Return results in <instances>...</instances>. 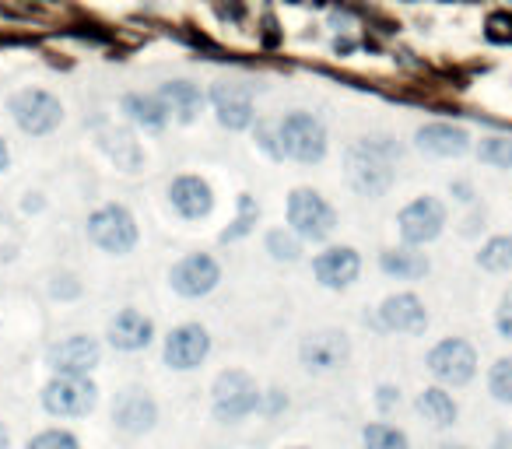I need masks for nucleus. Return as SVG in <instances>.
I'll use <instances>...</instances> for the list:
<instances>
[{
    "label": "nucleus",
    "instance_id": "nucleus-1",
    "mask_svg": "<svg viewBox=\"0 0 512 449\" xmlns=\"http://www.w3.org/2000/svg\"><path fill=\"white\" fill-rule=\"evenodd\" d=\"M397 158L400 148L386 137H372V141H358L348 148V183L362 197H383L397 179Z\"/></svg>",
    "mask_w": 512,
    "mask_h": 449
},
{
    "label": "nucleus",
    "instance_id": "nucleus-2",
    "mask_svg": "<svg viewBox=\"0 0 512 449\" xmlns=\"http://www.w3.org/2000/svg\"><path fill=\"white\" fill-rule=\"evenodd\" d=\"M264 407V393L256 386V379L242 369H225L211 386V411L218 421L235 425V421H246L249 414H256Z\"/></svg>",
    "mask_w": 512,
    "mask_h": 449
},
{
    "label": "nucleus",
    "instance_id": "nucleus-3",
    "mask_svg": "<svg viewBox=\"0 0 512 449\" xmlns=\"http://www.w3.org/2000/svg\"><path fill=\"white\" fill-rule=\"evenodd\" d=\"M88 239L102 253L127 257L137 246V239H141V232H137V218L123 204H102L88 214Z\"/></svg>",
    "mask_w": 512,
    "mask_h": 449
},
{
    "label": "nucleus",
    "instance_id": "nucleus-4",
    "mask_svg": "<svg viewBox=\"0 0 512 449\" xmlns=\"http://www.w3.org/2000/svg\"><path fill=\"white\" fill-rule=\"evenodd\" d=\"M50 418H85L99 407V386L88 376H53L39 393Z\"/></svg>",
    "mask_w": 512,
    "mask_h": 449
},
{
    "label": "nucleus",
    "instance_id": "nucleus-5",
    "mask_svg": "<svg viewBox=\"0 0 512 449\" xmlns=\"http://www.w3.org/2000/svg\"><path fill=\"white\" fill-rule=\"evenodd\" d=\"M288 225L299 239L309 243H323L334 236L337 229V211L330 207V200L316 190H295L288 197Z\"/></svg>",
    "mask_w": 512,
    "mask_h": 449
},
{
    "label": "nucleus",
    "instance_id": "nucleus-6",
    "mask_svg": "<svg viewBox=\"0 0 512 449\" xmlns=\"http://www.w3.org/2000/svg\"><path fill=\"white\" fill-rule=\"evenodd\" d=\"M425 365L428 372H432V379L439 386H467L470 379L477 376V351L470 341H463V337H446V341H439L432 351L425 355Z\"/></svg>",
    "mask_w": 512,
    "mask_h": 449
},
{
    "label": "nucleus",
    "instance_id": "nucleus-7",
    "mask_svg": "<svg viewBox=\"0 0 512 449\" xmlns=\"http://www.w3.org/2000/svg\"><path fill=\"white\" fill-rule=\"evenodd\" d=\"M281 155L295 158L302 165H316L327 155V127L309 113H292L278 123Z\"/></svg>",
    "mask_w": 512,
    "mask_h": 449
},
{
    "label": "nucleus",
    "instance_id": "nucleus-8",
    "mask_svg": "<svg viewBox=\"0 0 512 449\" xmlns=\"http://www.w3.org/2000/svg\"><path fill=\"white\" fill-rule=\"evenodd\" d=\"M11 116H15V123L25 134L43 137L60 127L64 106H60L50 92H43V88H25V92H18L15 99H11Z\"/></svg>",
    "mask_w": 512,
    "mask_h": 449
},
{
    "label": "nucleus",
    "instance_id": "nucleus-9",
    "mask_svg": "<svg viewBox=\"0 0 512 449\" xmlns=\"http://www.w3.org/2000/svg\"><path fill=\"white\" fill-rule=\"evenodd\" d=\"M446 229V204L435 197H418L397 214V232L407 246L435 243Z\"/></svg>",
    "mask_w": 512,
    "mask_h": 449
},
{
    "label": "nucleus",
    "instance_id": "nucleus-10",
    "mask_svg": "<svg viewBox=\"0 0 512 449\" xmlns=\"http://www.w3.org/2000/svg\"><path fill=\"white\" fill-rule=\"evenodd\" d=\"M348 358H351V341L344 330H316V334H309L299 344L302 369L313 372V376L337 372L341 365H348Z\"/></svg>",
    "mask_w": 512,
    "mask_h": 449
},
{
    "label": "nucleus",
    "instance_id": "nucleus-11",
    "mask_svg": "<svg viewBox=\"0 0 512 449\" xmlns=\"http://www.w3.org/2000/svg\"><path fill=\"white\" fill-rule=\"evenodd\" d=\"M211 355V334L200 323H183V327L169 330L162 344V358L172 372H193L207 362Z\"/></svg>",
    "mask_w": 512,
    "mask_h": 449
},
{
    "label": "nucleus",
    "instance_id": "nucleus-12",
    "mask_svg": "<svg viewBox=\"0 0 512 449\" xmlns=\"http://www.w3.org/2000/svg\"><path fill=\"white\" fill-rule=\"evenodd\" d=\"M102 362V344L95 337L74 334L57 341L46 351V365H50L53 376H92Z\"/></svg>",
    "mask_w": 512,
    "mask_h": 449
},
{
    "label": "nucleus",
    "instance_id": "nucleus-13",
    "mask_svg": "<svg viewBox=\"0 0 512 449\" xmlns=\"http://www.w3.org/2000/svg\"><path fill=\"white\" fill-rule=\"evenodd\" d=\"M169 285L183 299H204L221 285V267L207 253H186L183 260H176L169 271Z\"/></svg>",
    "mask_w": 512,
    "mask_h": 449
},
{
    "label": "nucleus",
    "instance_id": "nucleus-14",
    "mask_svg": "<svg viewBox=\"0 0 512 449\" xmlns=\"http://www.w3.org/2000/svg\"><path fill=\"white\" fill-rule=\"evenodd\" d=\"M113 425L120 428L123 435H148L151 428L158 425L155 397H151L148 390H137V386L120 390L113 400Z\"/></svg>",
    "mask_w": 512,
    "mask_h": 449
},
{
    "label": "nucleus",
    "instance_id": "nucleus-15",
    "mask_svg": "<svg viewBox=\"0 0 512 449\" xmlns=\"http://www.w3.org/2000/svg\"><path fill=\"white\" fill-rule=\"evenodd\" d=\"M358 274H362V257H358V250H351V246H330V250H323L320 257L313 260V278L320 281L323 288H330V292L351 288L358 281Z\"/></svg>",
    "mask_w": 512,
    "mask_h": 449
},
{
    "label": "nucleus",
    "instance_id": "nucleus-16",
    "mask_svg": "<svg viewBox=\"0 0 512 449\" xmlns=\"http://www.w3.org/2000/svg\"><path fill=\"white\" fill-rule=\"evenodd\" d=\"M379 323H383V330H390V334H407V337L425 334L428 309L414 292H397V295H390V299H383V306H379Z\"/></svg>",
    "mask_w": 512,
    "mask_h": 449
},
{
    "label": "nucleus",
    "instance_id": "nucleus-17",
    "mask_svg": "<svg viewBox=\"0 0 512 449\" xmlns=\"http://www.w3.org/2000/svg\"><path fill=\"white\" fill-rule=\"evenodd\" d=\"M106 337L116 351L134 355V351H144L155 341V323H151V316L137 313V309H120V313L109 320Z\"/></svg>",
    "mask_w": 512,
    "mask_h": 449
},
{
    "label": "nucleus",
    "instance_id": "nucleus-18",
    "mask_svg": "<svg viewBox=\"0 0 512 449\" xmlns=\"http://www.w3.org/2000/svg\"><path fill=\"white\" fill-rule=\"evenodd\" d=\"M169 204L176 207L179 218L186 221H200L214 211V190L207 179L200 176H179L169 186Z\"/></svg>",
    "mask_w": 512,
    "mask_h": 449
},
{
    "label": "nucleus",
    "instance_id": "nucleus-19",
    "mask_svg": "<svg viewBox=\"0 0 512 449\" xmlns=\"http://www.w3.org/2000/svg\"><path fill=\"white\" fill-rule=\"evenodd\" d=\"M211 106H214V113H218V123L228 130H246L256 116L253 113V95H249L242 85H228V81L214 85Z\"/></svg>",
    "mask_w": 512,
    "mask_h": 449
},
{
    "label": "nucleus",
    "instance_id": "nucleus-20",
    "mask_svg": "<svg viewBox=\"0 0 512 449\" xmlns=\"http://www.w3.org/2000/svg\"><path fill=\"white\" fill-rule=\"evenodd\" d=\"M418 148L435 158H460L470 148V137L467 130L453 127V123H425L418 130Z\"/></svg>",
    "mask_w": 512,
    "mask_h": 449
},
{
    "label": "nucleus",
    "instance_id": "nucleus-21",
    "mask_svg": "<svg viewBox=\"0 0 512 449\" xmlns=\"http://www.w3.org/2000/svg\"><path fill=\"white\" fill-rule=\"evenodd\" d=\"M414 407H418L421 418L435 428H453L456 418H460V404H456V397L446 386H425V390L414 397Z\"/></svg>",
    "mask_w": 512,
    "mask_h": 449
},
{
    "label": "nucleus",
    "instance_id": "nucleus-22",
    "mask_svg": "<svg viewBox=\"0 0 512 449\" xmlns=\"http://www.w3.org/2000/svg\"><path fill=\"white\" fill-rule=\"evenodd\" d=\"M379 267H383V274H390V278H397V281H421L428 271H432L428 257H425V253L414 250V246L386 250L383 257H379Z\"/></svg>",
    "mask_w": 512,
    "mask_h": 449
},
{
    "label": "nucleus",
    "instance_id": "nucleus-23",
    "mask_svg": "<svg viewBox=\"0 0 512 449\" xmlns=\"http://www.w3.org/2000/svg\"><path fill=\"white\" fill-rule=\"evenodd\" d=\"M158 99L169 109V116L176 113L183 123H190L193 116L200 113V106H204V95H200V88L190 85V81H169V85H162Z\"/></svg>",
    "mask_w": 512,
    "mask_h": 449
},
{
    "label": "nucleus",
    "instance_id": "nucleus-24",
    "mask_svg": "<svg viewBox=\"0 0 512 449\" xmlns=\"http://www.w3.org/2000/svg\"><path fill=\"white\" fill-rule=\"evenodd\" d=\"M123 113L130 116L134 123H141V127H148V130H158V127H165L169 123V109L162 106V99L158 95H127L123 99Z\"/></svg>",
    "mask_w": 512,
    "mask_h": 449
},
{
    "label": "nucleus",
    "instance_id": "nucleus-25",
    "mask_svg": "<svg viewBox=\"0 0 512 449\" xmlns=\"http://www.w3.org/2000/svg\"><path fill=\"white\" fill-rule=\"evenodd\" d=\"M102 148L109 151V158H113L123 172L141 169V148H137V141L127 130H106V134H102Z\"/></svg>",
    "mask_w": 512,
    "mask_h": 449
},
{
    "label": "nucleus",
    "instance_id": "nucleus-26",
    "mask_svg": "<svg viewBox=\"0 0 512 449\" xmlns=\"http://www.w3.org/2000/svg\"><path fill=\"white\" fill-rule=\"evenodd\" d=\"M362 449H411V439L390 421H369L362 428Z\"/></svg>",
    "mask_w": 512,
    "mask_h": 449
},
{
    "label": "nucleus",
    "instance_id": "nucleus-27",
    "mask_svg": "<svg viewBox=\"0 0 512 449\" xmlns=\"http://www.w3.org/2000/svg\"><path fill=\"white\" fill-rule=\"evenodd\" d=\"M477 267L488 274H509L512 271V236H491L477 250Z\"/></svg>",
    "mask_w": 512,
    "mask_h": 449
},
{
    "label": "nucleus",
    "instance_id": "nucleus-28",
    "mask_svg": "<svg viewBox=\"0 0 512 449\" xmlns=\"http://www.w3.org/2000/svg\"><path fill=\"white\" fill-rule=\"evenodd\" d=\"M267 253H271L278 264H295L302 257V239L295 232H285V229H274L267 232Z\"/></svg>",
    "mask_w": 512,
    "mask_h": 449
},
{
    "label": "nucleus",
    "instance_id": "nucleus-29",
    "mask_svg": "<svg viewBox=\"0 0 512 449\" xmlns=\"http://www.w3.org/2000/svg\"><path fill=\"white\" fill-rule=\"evenodd\" d=\"M477 158L491 169H512V137H484Z\"/></svg>",
    "mask_w": 512,
    "mask_h": 449
},
{
    "label": "nucleus",
    "instance_id": "nucleus-30",
    "mask_svg": "<svg viewBox=\"0 0 512 449\" xmlns=\"http://www.w3.org/2000/svg\"><path fill=\"white\" fill-rule=\"evenodd\" d=\"M488 393L498 404H512V358H498L488 369Z\"/></svg>",
    "mask_w": 512,
    "mask_h": 449
},
{
    "label": "nucleus",
    "instance_id": "nucleus-31",
    "mask_svg": "<svg viewBox=\"0 0 512 449\" xmlns=\"http://www.w3.org/2000/svg\"><path fill=\"white\" fill-rule=\"evenodd\" d=\"M25 449H81V439L71 428H43L25 442Z\"/></svg>",
    "mask_w": 512,
    "mask_h": 449
},
{
    "label": "nucleus",
    "instance_id": "nucleus-32",
    "mask_svg": "<svg viewBox=\"0 0 512 449\" xmlns=\"http://www.w3.org/2000/svg\"><path fill=\"white\" fill-rule=\"evenodd\" d=\"M256 218H260V207L253 204V197H242L239 200V221H235V229H228L221 239H225V243H232V239L246 236V232L256 225Z\"/></svg>",
    "mask_w": 512,
    "mask_h": 449
},
{
    "label": "nucleus",
    "instance_id": "nucleus-33",
    "mask_svg": "<svg viewBox=\"0 0 512 449\" xmlns=\"http://www.w3.org/2000/svg\"><path fill=\"white\" fill-rule=\"evenodd\" d=\"M495 327L505 341H512V285L502 292V302H498V313H495Z\"/></svg>",
    "mask_w": 512,
    "mask_h": 449
},
{
    "label": "nucleus",
    "instance_id": "nucleus-34",
    "mask_svg": "<svg viewBox=\"0 0 512 449\" xmlns=\"http://www.w3.org/2000/svg\"><path fill=\"white\" fill-rule=\"evenodd\" d=\"M50 292L57 295V299H78L81 285H78V278H74V274H57V278H53V285H50Z\"/></svg>",
    "mask_w": 512,
    "mask_h": 449
},
{
    "label": "nucleus",
    "instance_id": "nucleus-35",
    "mask_svg": "<svg viewBox=\"0 0 512 449\" xmlns=\"http://www.w3.org/2000/svg\"><path fill=\"white\" fill-rule=\"evenodd\" d=\"M376 404H379V411H393V407H400V390L397 386H390V383H383L376 390Z\"/></svg>",
    "mask_w": 512,
    "mask_h": 449
},
{
    "label": "nucleus",
    "instance_id": "nucleus-36",
    "mask_svg": "<svg viewBox=\"0 0 512 449\" xmlns=\"http://www.w3.org/2000/svg\"><path fill=\"white\" fill-rule=\"evenodd\" d=\"M449 190H453L456 200H463V204H470V200H474V193H470V183H453Z\"/></svg>",
    "mask_w": 512,
    "mask_h": 449
},
{
    "label": "nucleus",
    "instance_id": "nucleus-37",
    "mask_svg": "<svg viewBox=\"0 0 512 449\" xmlns=\"http://www.w3.org/2000/svg\"><path fill=\"white\" fill-rule=\"evenodd\" d=\"M491 449H512V428L498 432V435H495V442H491Z\"/></svg>",
    "mask_w": 512,
    "mask_h": 449
},
{
    "label": "nucleus",
    "instance_id": "nucleus-38",
    "mask_svg": "<svg viewBox=\"0 0 512 449\" xmlns=\"http://www.w3.org/2000/svg\"><path fill=\"white\" fill-rule=\"evenodd\" d=\"M11 165V151H8V144H4V137H0V172L8 169Z\"/></svg>",
    "mask_w": 512,
    "mask_h": 449
},
{
    "label": "nucleus",
    "instance_id": "nucleus-39",
    "mask_svg": "<svg viewBox=\"0 0 512 449\" xmlns=\"http://www.w3.org/2000/svg\"><path fill=\"white\" fill-rule=\"evenodd\" d=\"M0 449H11V432H8L4 421H0Z\"/></svg>",
    "mask_w": 512,
    "mask_h": 449
},
{
    "label": "nucleus",
    "instance_id": "nucleus-40",
    "mask_svg": "<svg viewBox=\"0 0 512 449\" xmlns=\"http://www.w3.org/2000/svg\"><path fill=\"white\" fill-rule=\"evenodd\" d=\"M439 449H467V446H460V442H442Z\"/></svg>",
    "mask_w": 512,
    "mask_h": 449
},
{
    "label": "nucleus",
    "instance_id": "nucleus-41",
    "mask_svg": "<svg viewBox=\"0 0 512 449\" xmlns=\"http://www.w3.org/2000/svg\"><path fill=\"white\" fill-rule=\"evenodd\" d=\"M292 449H306V446H292Z\"/></svg>",
    "mask_w": 512,
    "mask_h": 449
}]
</instances>
